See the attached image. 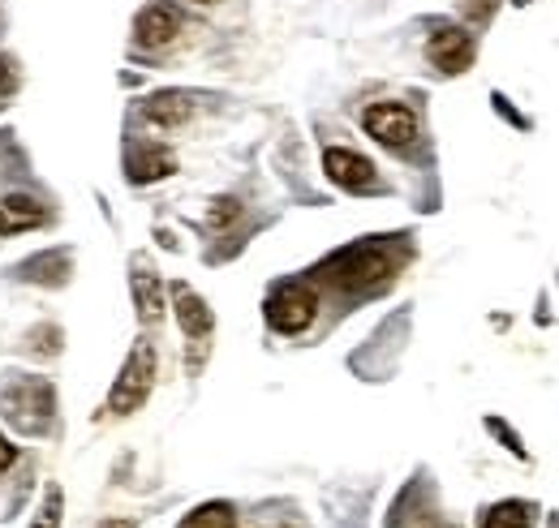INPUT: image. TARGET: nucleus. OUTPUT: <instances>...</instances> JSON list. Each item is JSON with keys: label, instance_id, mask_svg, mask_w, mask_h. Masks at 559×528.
I'll return each instance as SVG.
<instances>
[{"label": "nucleus", "instance_id": "nucleus-1", "mask_svg": "<svg viewBox=\"0 0 559 528\" xmlns=\"http://www.w3.org/2000/svg\"><path fill=\"white\" fill-rule=\"evenodd\" d=\"M151 383H155V348L146 339H139L130 361H126V370H121V379H117V387H112V396H108V412H117V417L139 412L146 396H151Z\"/></svg>", "mask_w": 559, "mask_h": 528}, {"label": "nucleus", "instance_id": "nucleus-2", "mask_svg": "<svg viewBox=\"0 0 559 528\" xmlns=\"http://www.w3.org/2000/svg\"><path fill=\"white\" fill-rule=\"evenodd\" d=\"M314 314H319V292L310 284H301V279L280 284L276 292L267 297V323L276 331H284V335L306 331L314 323Z\"/></svg>", "mask_w": 559, "mask_h": 528}, {"label": "nucleus", "instance_id": "nucleus-3", "mask_svg": "<svg viewBox=\"0 0 559 528\" xmlns=\"http://www.w3.org/2000/svg\"><path fill=\"white\" fill-rule=\"evenodd\" d=\"M396 275V263L383 245H361V250H349L341 266H336V279L349 288V292H370V288H383L388 279Z\"/></svg>", "mask_w": 559, "mask_h": 528}, {"label": "nucleus", "instance_id": "nucleus-4", "mask_svg": "<svg viewBox=\"0 0 559 528\" xmlns=\"http://www.w3.org/2000/svg\"><path fill=\"white\" fill-rule=\"evenodd\" d=\"M361 125L383 146H409L418 137V117L405 104H374V108H366Z\"/></svg>", "mask_w": 559, "mask_h": 528}, {"label": "nucleus", "instance_id": "nucleus-5", "mask_svg": "<svg viewBox=\"0 0 559 528\" xmlns=\"http://www.w3.org/2000/svg\"><path fill=\"white\" fill-rule=\"evenodd\" d=\"M426 57L430 65L443 69V73H465L474 65V39L461 31V26H439L426 44Z\"/></svg>", "mask_w": 559, "mask_h": 528}, {"label": "nucleus", "instance_id": "nucleus-6", "mask_svg": "<svg viewBox=\"0 0 559 528\" xmlns=\"http://www.w3.org/2000/svg\"><path fill=\"white\" fill-rule=\"evenodd\" d=\"M177 35H181V13H177L173 4H164V0L146 4L139 13V22H134L139 48H164V44H173Z\"/></svg>", "mask_w": 559, "mask_h": 528}, {"label": "nucleus", "instance_id": "nucleus-7", "mask_svg": "<svg viewBox=\"0 0 559 528\" xmlns=\"http://www.w3.org/2000/svg\"><path fill=\"white\" fill-rule=\"evenodd\" d=\"M323 168H328V177H332L336 185H345V190H374V168H370V159H361L357 151L332 146V151L323 155Z\"/></svg>", "mask_w": 559, "mask_h": 528}, {"label": "nucleus", "instance_id": "nucleus-8", "mask_svg": "<svg viewBox=\"0 0 559 528\" xmlns=\"http://www.w3.org/2000/svg\"><path fill=\"white\" fill-rule=\"evenodd\" d=\"M190 112H194V99L186 91H159L142 104V117L151 125H181V121H190Z\"/></svg>", "mask_w": 559, "mask_h": 528}, {"label": "nucleus", "instance_id": "nucleus-9", "mask_svg": "<svg viewBox=\"0 0 559 528\" xmlns=\"http://www.w3.org/2000/svg\"><path fill=\"white\" fill-rule=\"evenodd\" d=\"M173 301H177V323H181V331H186L190 339H203V335L211 331V323H215L207 310V301H203L199 292H190L186 284L173 292Z\"/></svg>", "mask_w": 559, "mask_h": 528}, {"label": "nucleus", "instance_id": "nucleus-10", "mask_svg": "<svg viewBox=\"0 0 559 528\" xmlns=\"http://www.w3.org/2000/svg\"><path fill=\"white\" fill-rule=\"evenodd\" d=\"M44 224V206L26 194H4L0 199V232H26Z\"/></svg>", "mask_w": 559, "mask_h": 528}, {"label": "nucleus", "instance_id": "nucleus-11", "mask_svg": "<svg viewBox=\"0 0 559 528\" xmlns=\"http://www.w3.org/2000/svg\"><path fill=\"white\" fill-rule=\"evenodd\" d=\"M168 172H177V159H173V151H164V146H139V151L130 155V181H134V185L159 181V177H168Z\"/></svg>", "mask_w": 559, "mask_h": 528}, {"label": "nucleus", "instance_id": "nucleus-12", "mask_svg": "<svg viewBox=\"0 0 559 528\" xmlns=\"http://www.w3.org/2000/svg\"><path fill=\"white\" fill-rule=\"evenodd\" d=\"M134 301H139L142 323H159V314H164V284L146 266H134Z\"/></svg>", "mask_w": 559, "mask_h": 528}, {"label": "nucleus", "instance_id": "nucleus-13", "mask_svg": "<svg viewBox=\"0 0 559 528\" xmlns=\"http://www.w3.org/2000/svg\"><path fill=\"white\" fill-rule=\"evenodd\" d=\"M530 520H534V507L530 503H499L483 528H530Z\"/></svg>", "mask_w": 559, "mask_h": 528}, {"label": "nucleus", "instance_id": "nucleus-14", "mask_svg": "<svg viewBox=\"0 0 559 528\" xmlns=\"http://www.w3.org/2000/svg\"><path fill=\"white\" fill-rule=\"evenodd\" d=\"M186 528H237V516H233L228 503H207V507H199V512L190 516Z\"/></svg>", "mask_w": 559, "mask_h": 528}, {"label": "nucleus", "instance_id": "nucleus-15", "mask_svg": "<svg viewBox=\"0 0 559 528\" xmlns=\"http://www.w3.org/2000/svg\"><path fill=\"white\" fill-rule=\"evenodd\" d=\"M61 507H66V494H61L57 485H48L44 507H39V516H35V525L31 528H61Z\"/></svg>", "mask_w": 559, "mask_h": 528}, {"label": "nucleus", "instance_id": "nucleus-16", "mask_svg": "<svg viewBox=\"0 0 559 528\" xmlns=\"http://www.w3.org/2000/svg\"><path fill=\"white\" fill-rule=\"evenodd\" d=\"M233 219H237V202L233 199L215 202V211H211V228H224V224H233Z\"/></svg>", "mask_w": 559, "mask_h": 528}, {"label": "nucleus", "instance_id": "nucleus-17", "mask_svg": "<svg viewBox=\"0 0 559 528\" xmlns=\"http://www.w3.org/2000/svg\"><path fill=\"white\" fill-rule=\"evenodd\" d=\"M13 86H17V69H13L9 61H4V57H0V95H9Z\"/></svg>", "mask_w": 559, "mask_h": 528}, {"label": "nucleus", "instance_id": "nucleus-18", "mask_svg": "<svg viewBox=\"0 0 559 528\" xmlns=\"http://www.w3.org/2000/svg\"><path fill=\"white\" fill-rule=\"evenodd\" d=\"M13 460H17V452L9 447V439H0V472H4V468H9Z\"/></svg>", "mask_w": 559, "mask_h": 528}, {"label": "nucleus", "instance_id": "nucleus-19", "mask_svg": "<svg viewBox=\"0 0 559 528\" xmlns=\"http://www.w3.org/2000/svg\"><path fill=\"white\" fill-rule=\"evenodd\" d=\"M490 9H495V0H474V17H483V22H487Z\"/></svg>", "mask_w": 559, "mask_h": 528}, {"label": "nucleus", "instance_id": "nucleus-20", "mask_svg": "<svg viewBox=\"0 0 559 528\" xmlns=\"http://www.w3.org/2000/svg\"><path fill=\"white\" fill-rule=\"evenodd\" d=\"M99 528H139V525H134V520H104Z\"/></svg>", "mask_w": 559, "mask_h": 528}, {"label": "nucleus", "instance_id": "nucleus-21", "mask_svg": "<svg viewBox=\"0 0 559 528\" xmlns=\"http://www.w3.org/2000/svg\"><path fill=\"white\" fill-rule=\"evenodd\" d=\"M194 4H219V0H194Z\"/></svg>", "mask_w": 559, "mask_h": 528}]
</instances>
